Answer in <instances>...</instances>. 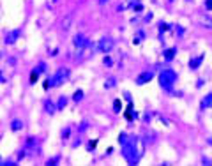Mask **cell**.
Listing matches in <instances>:
<instances>
[{
	"mask_svg": "<svg viewBox=\"0 0 212 166\" xmlns=\"http://www.w3.org/2000/svg\"><path fill=\"white\" fill-rule=\"evenodd\" d=\"M126 118H127V120H131V118H133V115H131V104H129V106H127V110H126Z\"/></svg>",
	"mask_w": 212,
	"mask_h": 166,
	"instance_id": "obj_1",
	"label": "cell"
},
{
	"mask_svg": "<svg viewBox=\"0 0 212 166\" xmlns=\"http://www.w3.org/2000/svg\"><path fill=\"white\" fill-rule=\"evenodd\" d=\"M36 80H37V74L34 73V74H32V76H30V81H36Z\"/></svg>",
	"mask_w": 212,
	"mask_h": 166,
	"instance_id": "obj_2",
	"label": "cell"
}]
</instances>
